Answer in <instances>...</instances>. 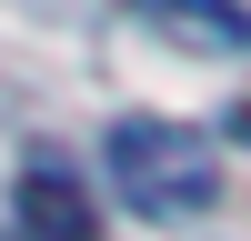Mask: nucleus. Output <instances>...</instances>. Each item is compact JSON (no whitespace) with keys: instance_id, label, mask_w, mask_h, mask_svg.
Returning a JSON list of instances; mask_svg holds the SVG:
<instances>
[{"instance_id":"obj_1","label":"nucleus","mask_w":251,"mask_h":241,"mask_svg":"<svg viewBox=\"0 0 251 241\" xmlns=\"http://www.w3.org/2000/svg\"><path fill=\"white\" fill-rule=\"evenodd\" d=\"M100 161H111V191L131 201L141 221H191L221 201V141L191 131V120H161V111H121L100 131Z\"/></svg>"},{"instance_id":"obj_2","label":"nucleus","mask_w":251,"mask_h":241,"mask_svg":"<svg viewBox=\"0 0 251 241\" xmlns=\"http://www.w3.org/2000/svg\"><path fill=\"white\" fill-rule=\"evenodd\" d=\"M20 241H100V201L60 161H20Z\"/></svg>"},{"instance_id":"obj_3","label":"nucleus","mask_w":251,"mask_h":241,"mask_svg":"<svg viewBox=\"0 0 251 241\" xmlns=\"http://www.w3.org/2000/svg\"><path fill=\"white\" fill-rule=\"evenodd\" d=\"M131 10L161 20L181 50H251V10L241 0H131Z\"/></svg>"},{"instance_id":"obj_4","label":"nucleus","mask_w":251,"mask_h":241,"mask_svg":"<svg viewBox=\"0 0 251 241\" xmlns=\"http://www.w3.org/2000/svg\"><path fill=\"white\" fill-rule=\"evenodd\" d=\"M231 131H241V141H251V111H231Z\"/></svg>"}]
</instances>
